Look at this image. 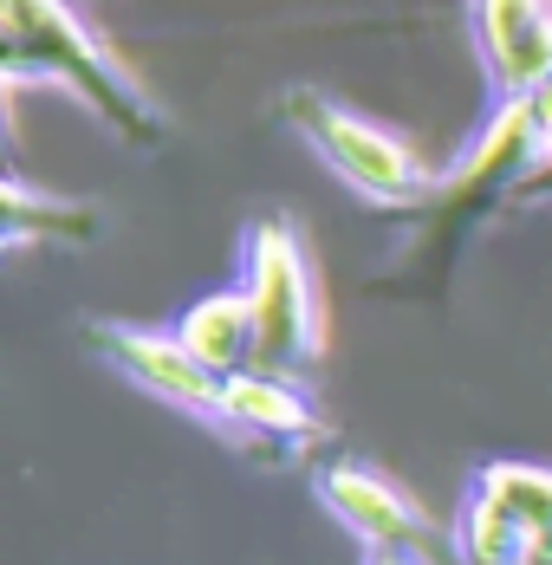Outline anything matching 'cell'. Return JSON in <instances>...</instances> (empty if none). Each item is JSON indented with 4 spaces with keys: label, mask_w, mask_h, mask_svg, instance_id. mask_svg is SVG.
<instances>
[{
    "label": "cell",
    "mask_w": 552,
    "mask_h": 565,
    "mask_svg": "<svg viewBox=\"0 0 552 565\" xmlns=\"http://www.w3.org/2000/svg\"><path fill=\"white\" fill-rule=\"evenodd\" d=\"M221 423H234L247 436H306L312 429V403L293 391L279 371L247 364V371H234L221 384Z\"/></svg>",
    "instance_id": "cell-9"
},
{
    "label": "cell",
    "mask_w": 552,
    "mask_h": 565,
    "mask_svg": "<svg viewBox=\"0 0 552 565\" xmlns=\"http://www.w3.org/2000/svg\"><path fill=\"white\" fill-rule=\"evenodd\" d=\"M513 195H520V202H552V150L520 175V182H513Z\"/></svg>",
    "instance_id": "cell-11"
},
{
    "label": "cell",
    "mask_w": 552,
    "mask_h": 565,
    "mask_svg": "<svg viewBox=\"0 0 552 565\" xmlns=\"http://www.w3.org/2000/svg\"><path fill=\"white\" fill-rule=\"evenodd\" d=\"M378 565H423V559H396V553H378Z\"/></svg>",
    "instance_id": "cell-13"
},
{
    "label": "cell",
    "mask_w": 552,
    "mask_h": 565,
    "mask_svg": "<svg viewBox=\"0 0 552 565\" xmlns=\"http://www.w3.org/2000/svg\"><path fill=\"white\" fill-rule=\"evenodd\" d=\"M92 339H98V351H105L137 391L163 396V403H176V409H195V416H221V384H227V377H215L176 332H150V326H98Z\"/></svg>",
    "instance_id": "cell-6"
},
{
    "label": "cell",
    "mask_w": 552,
    "mask_h": 565,
    "mask_svg": "<svg viewBox=\"0 0 552 565\" xmlns=\"http://www.w3.org/2000/svg\"><path fill=\"white\" fill-rule=\"evenodd\" d=\"M176 339L189 344L215 377L247 371V364H254V299H247V286H227V292L195 299V306L176 319Z\"/></svg>",
    "instance_id": "cell-8"
},
{
    "label": "cell",
    "mask_w": 552,
    "mask_h": 565,
    "mask_svg": "<svg viewBox=\"0 0 552 565\" xmlns=\"http://www.w3.org/2000/svg\"><path fill=\"white\" fill-rule=\"evenodd\" d=\"M468 565H552V468L488 461L461 513Z\"/></svg>",
    "instance_id": "cell-4"
},
{
    "label": "cell",
    "mask_w": 552,
    "mask_h": 565,
    "mask_svg": "<svg viewBox=\"0 0 552 565\" xmlns=\"http://www.w3.org/2000/svg\"><path fill=\"white\" fill-rule=\"evenodd\" d=\"M527 111H533V137H540V157H546V150H552V78L527 98Z\"/></svg>",
    "instance_id": "cell-12"
},
{
    "label": "cell",
    "mask_w": 552,
    "mask_h": 565,
    "mask_svg": "<svg viewBox=\"0 0 552 565\" xmlns=\"http://www.w3.org/2000/svg\"><path fill=\"white\" fill-rule=\"evenodd\" d=\"M279 117H286V124L319 150V163H326L344 189H358L364 202H378V209H416V202L436 195V175L416 163V150H410L403 137L364 124L358 111L331 105L319 92H306V85L279 92Z\"/></svg>",
    "instance_id": "cell-2"
},
{
    "label": "cell",
    "mask_w": 552,
    "mask_h": 565,
    "mask_svg": "<svg viewBox=\"0 0 552 565\" xmlns=\"http://www.w3.org/2000/svg\"><path fill=\"white\" fill-rule=\"evenodd\" d=\"M247 299H254V364L261 371H299L319 358V292L306 247L286 222H261L247 234Z\"/></svg>",
    "instance_id": "cell-3"
},
{
    "label": "cell",
    "mask_w": 552,
    "mask_h": 565,
    "mask_svg": "<svg viewBox=\"0 0 552 565\" xmlns=\"http://www.w3.org/2000/svg\"><path fill=\"white\" fill-rule=\"evenodd\" d=\"M0 72L7 92H20L26 78L72 92L105 130H117L124 143L150 150L163 137V117L150 105V92L117 65L110 46L92 40V26L65 7V0H0Z\"/></svg>",
    "instance_id": "cell-1"
},
{
    "label": "cell",
    "mask_w": 552,
    "mask_h": 565,
    "mask_svg": "<svg viewBox=\"0 0 552 565\" xmlns=\"http://www.w3.org/2000/svg\"><path fill=\"white\" fill-rule=\"evenodd\" d=\"M468 33L500 105L552 78V0H468Z\"/></svg>",
    "instance_id": "cell-5"
},
{
    "label": "cell",
    "mask_w": 552,
    "mask_h": 565,
    "mask_svg": "<svg viewBox=\"0 0 552 565\" xmlns=\"http://www.w3.org/2000/svg\"><path fill=\"white\" fill-rule=\"evenodd\" d=\"M98 215L85 202H59V195H33L26 182H7V241H92Z\"/></svg>",
    "instance_id": "cell-10"
},
{
    "label": "cell",
    "mask_w": 552,
    "mask_h": 565,
    "mask_svg": "<svg viewBox=\"0 0 552 565\" xmlns=\"http://www.w3.org/2000/svg\"><path fill=\"white\" fill-rule=\"evenodd\" d=\"M319 494H326V508L358 533V540H371L378 553H396V559H436V533H429V520L423 508H410L396 488H390L384 475H371V468H358V461H338L319 475Z\"/></svg>",
    "instance_id": "cell-7"
}]
</instances>
